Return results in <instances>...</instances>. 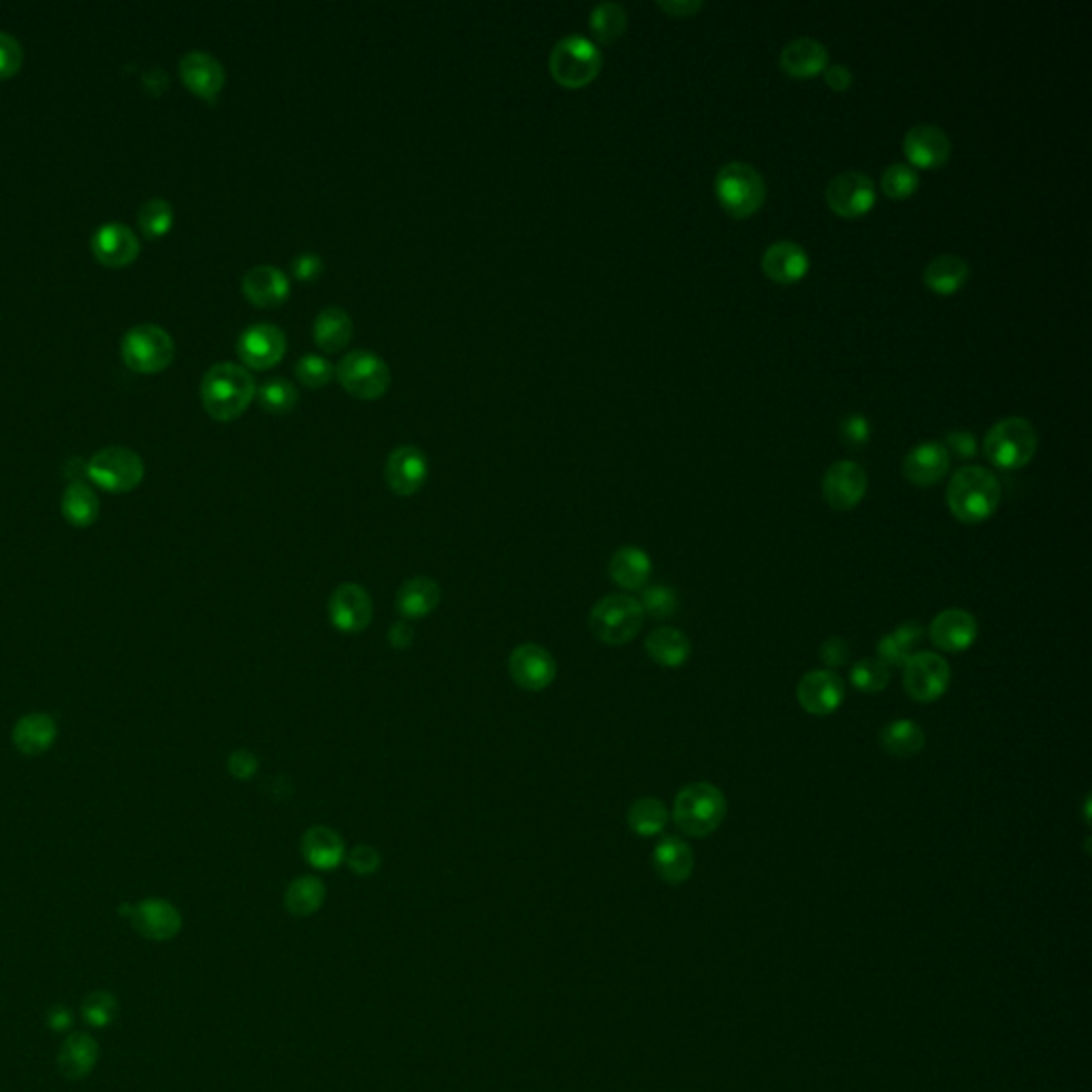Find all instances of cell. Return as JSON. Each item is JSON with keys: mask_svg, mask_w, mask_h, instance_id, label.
Here are the masks:
<instances>
[{"mask_svg": "<svg viewBox=\"0 0 1092 1092\" xmlns=\"http://www.w3.org/2000/svg\"><path fill=\"white\" fill-rule=\"evenodd\" d=\"M1003 497L999 478L982 465H964L950 478L946 499L950 513L967 525L990 519Z\"/></svg>", "mask_w": 1092, "mask_h": 1092, "instance_id": "1", "label": "cell"}, {"mask_svg": "<svg viewBox=\"0 0 1092 1092\" xmlns=\"http://www.w3.org/2000/svg\"><path fill=\"white\" fill-rule=\"evenodd\" d=\"M256 397V384L246 367L219 363L201 381V402L205 412L220 423L240 418Z\"/></svg>", "mask_w": 1092, "mask_h": 1092, "instance_id": "2", "label": "cell"}, {"mask_svg": "<svg viewBox=\"0 0 1092 1092\" xmlns=\"http://www.w3.org/2000/svg\"><path fill=\"white\" fill-rule=\"evenodd\" d=\"M728 805L724 792L712 783H689L675 798L673 819L687 837H709L726 818Z\"/></svg>", "mask_w": 1092, "mask_h": 1092, "instance_id": "3", "label": "cell"}, {"mask_svg": "<svg viewBox=\"0 0 1092 1092\" xmlns=\"http://www.w3.org/2000/svg\"><path fill=\"white\" fill-rule=\"evenodd\" d=\"M1038 446V429L1024 416L1001 418L983 437L985 457L1001 469H1018L1031 464Z\"/></svg>", "mask_w": 1092, "mask_h": 1092, "instance_id": "4", "label": "cell"}, {"mask_svg": "<svg viewBox=\"0 0 1092 1092\" xmlns=\"http://www.w3.org/2000/svg\"><path fill=\"white\" fill-rule=\"evenodd\" d=\"M715 194L730 216L747 219L765 205V178L754 164L732 161L717 171Z\"/></svg>", "mask_w": 1092, "mask_h": 1092, "instance_id": "5", "label": "cell"}, {"mask_svg": "<svg viewBox=\"0 0 1092 1092\" xmlns=\"http://www.w3.org/2000/svg\"><path fill=\"white\" fill-rule=\"evenodd\" d=\"M643 621L645 610L640 601L626 594H613L594 604L589 613V631L604 645L621 647L638 636Z\"/></svg>", "mask_w": 1092, "mask_h": 1092, "instance_id": "6", "label": "cell"}, {"mask_svg": "<svg viewBox=\"0 0 1092 1092\" xmlns=\"http://www.w3.org/2000/svg\"><path fill=\"white\" fill-rule=\"evenodd\" d=\"M601 52L583 34H568L555 43L548 55V71L564 88H585L601 71Z\"/></svg>", "mask_w": 1092, "mask_h": 1092, "instance_id": "7", "label": "cell"}, {"mask_svg": "<svg viewBox=\"0 0 1092 1092\" xmlns=\"http://www.w3.org/2000/svg\"><path fill=\"white\" fill-rule=\"evenodd\" d=\"M120 355L135 374H159L166 370L175 356L173 337L159 325H136L120 344Z\"/></svg>", "mask_w": 1092, "mask_h": 1092, "instance_id": "8", "label": "cell"}, {"mask_svg": "<svg viewBox=\"0 0 1092 1092\" xmlns=\"http://www.w3.org/2000/svg\"><path fill=\"white\" fill-rule=\"evenodd\" d=\"M88 478L108 493H129L136 489L145 476L141 457L122 446H110L92 455L85 465Z\"/></svg>", "mask_w": 1092, "mask_h": 1092, "instance_id": "9", "label": "cell"}, {"mask_svg": "<svg viewBox=\"0 0 1092 1092\" xmlns=\"http://www.w3.org/2000/svg\"><path fill=\"white\" fill-rule=\"evenodd\" d=\"M340 384L358 400H381L391 384V370L381 356L370 351H353L335 370Z\"/></svg>", "mask_w": 1092, "mask_h": 1092, "instance_id": "10", "label": "cell"}, {"mask_svg": "<svg viewBox=\"0 0 1092 1092\" xmlns=\"http://www.w3.org/2000/svg\"><path fill=\"white\" fill-rule=\"evenodd\" d=\"M952 683L950 664L932 651L913 654L902 666V685L904 691L916 702H934L939 700Z\"/></svg>", "mask_w": 1092, "mask_h": 1092, "instance_id": "11", "label": "cell"}, {"mask_svg": "<svg viewBox=\"0 0 1092 1092\" xmlns=\"http://www.w3.org/2000/svg\"><path fill=\"white\" fill-rule=\"evenodd\" d=\"M874 184L871 175L858 169H849L835 175L826 186V201L832 212L843 219L867 214L874 205Z\"/></svg>", "mask_w": 1092, "mask_h": 1092, "instance_id": "12", "label": "cell"}, {"mask_svg": "<svg viewBox=\"0 0 1092 1092\" xmlns=\"http://www.w3.org/2000/svg\"><path fill=\"white\" fill-rule=\"evenodd\" d=\"M869 476L867 469L856 462H837L830 465L821 481V493L830 508L835 510H853L867 495Z\"/></svg>", "mask_w": 1092, "mask_h": 1092, "instance_id": "13", "label": "cell"}, {"mask_svg": "<svg viewBox=\"0 0 1092 1092\" xmlns=\"http://www.w3.org/2000/svg\"><path fill=\"white\" fill-rule=\"evenodd\" d=\"M374 604L365 587L358 583H342L328 598V621L344 634H358L370 628Z\"/></svg>", "mask_w": 1092, "mask_h": 1092, "instance_id": "14", "label": "cell"}, {"mask_svg": "<svg viewBox=\"0 0 1092 1092\" xmlns=\"http://www.w3.org/2000/svg\"><path fill=\"white\" fill-rule=\"evenodd\" d=\"M508 673L525 691H545L557 677V661L543 645L523 643L508 657Z\"/></svg>", "mask_w": 1092, "mask_h": 1092, "instance_id": "15", "label": "cell"}, {"mask_svg": "<svg viewBox=\"0 0 1092 1092\" xmlns=\"http://www.w3.org/2000/svg\"><path fill=\"white\" fill-rule=\"evenodd\" d=\"M429 476V462L425 453L416 446H397L384 464V481L388 489L400 495L410 497L414 493L421 492L425 481Z\"/></svg>", "mask_w": 1092, "mask_h": 1092, "instance_id": "16", "label": "cell"}, {"mask_svg": "<svg viewBox=\"0 0 1092 1092\" xmlns=\"http://www.w3.org/2000/svg\"><path fill=\"white\" fill-rule=\"evenodd\" d=\"M237 355L252 370H270L286 355V333L272 323H256L240 335Z\"/></svg>", "mask_w": 1092, "mask_h": 1092, "instance_id": "17", "label": "cell"}, {"mask_svg": "<svg viewBox=\"0 0 1092 1092\" xmlns=\"http://www.w3.org/2000/svg\"><path fill=\"white\" fill-rule=\"evenodd\" d=\"M796 698L807 712L826 717L841 709L846 700V683L832 670H811L798 683Z\"/></svg>", "mask_w": 1092, "mask_h": 1092, "instance_id": "18", "label": "cell"}, {"mask_svg": "<svg viewBox=\"0 0 1092 1092\" xmlns=\"http://www.w3.org/2000/svg\"><path fill=\"white\" fill-rule=\"evenodd\" d=\"M180 78L184 85L210 105H216L226 82L224 67L208 52H189L180 60Z\"/></svg>", "mask_w": 1092, "mask_h": 1092, "instance_id": "19", "label": "cell"}, {"mask_svg": "<svg viewBox=\"0 0 1092 1092\" xmlns=\"http://www.w3.org/2000/svg\"><path fill=\"white\" fill-rule=\"evenodd\" d=\"M950 472V453L943 442L916 444L902 459V474L916 487H932Z\"/></svg>", "mask_w": 1092, "mask_h": 1092, "instance_id": "20", "label": "cell"}, {"mask_svg": "<svg viewBox=\"0 0 1092 1092\" xmlns=\"http://www.w3.org/2000/svg\"><path fill=\"white\" fill-rule=\"evenodd\" d=\"M902 150L916 166L934 169L948 163L952 154V141L941 127L920 122L907 131L902 139Z\"/></svg>", "mask_w": 1092, "mask_h": 1092, "instance_id": "21", "label": "cell"}, {"mask_svg": "<svg viewBox=\"0 0 1092 1092\" xmlns=\"http://www.w3.org/2000/svg\"><path fill=\"white\" fill-rule=\"evenodd\" d=\"M929 634L930 643L941 651L960 654L978 640V619L962 608H948L932 619Z\"/></svg>", "mask_w": 1092, "mask_h": 1092, "instance_id": "22", "label": "cell"}, {"mask_svg": "<svg viewBox=\"0 0 1092 1092\" xmlns=\"http://www.w3.org/2000/svg\"><path fill=\"white\" fill-rule=\"evenodd\" d=\"M139 240L135 233L120 222H108L92 235V254L105 267L118 270L127 267L139 256Z\"/></svg>", "mask_w": 1092, "mask_h": 1092, "instance_id": "23", "label": "cell"}, {"mask_svg": "<svg viewBox=\"0 0 1092 1092\" xmlns=\"http://www.w3.org/2000/svg\"><path fill=\"white\" fill-rule=\"evenodd\" d=\"M131 920L139 934L152 941H169L182 929L180 911L163 899H145L131 909Z\"/></svg>", "mask_w": 1092, "mask_h": 1092, "instance_id": "24", "label": "cell"}, {"mask_svg": "<svg viewBox=\"0 0 1092 1092\" xmlns=\"http://www.w3.org/2000/svg\"><path fill=\"white\" fill-rule=\"evenodd\" d=\"M809 265L811 261L807 250L792 240H777L762 254V270L770 280L779 284H792L802 280L809 272Z\"/></svg>", "mask_w": 1092, "mask_h": 1092, "instance_id": "25", "label": "cell"}, {"mask_svg": "<svg viewBox=\"0 0 1092 1092\" xmlns=\"http://www.w3.org/2000/svg\"><path fill=\"white\" fill-rule=\"evenodd\" d=\"M242 291L252 305L273 310L289 300L291 282L277 267L256 265L244 275Z\"/></svg>", "mask_w": 1092, "mask_h": 1092, "instance_id": "26", "label": "cell"}, {"mask_svg": "<svg viewBox=\"0 0 1092 1092\" xmlns=\"http://www.w3.org/2000/svg\"><path fill=\"white\" fill-rule=\"evenodd\" d=\"M301 856L305 862L318 871H333L346 858V846L342 837L328 826H312L301 837Z\"/></svg>", "mask_w": 1092, "mask_h": 1092, "instance_id": "27", "label": "cell"}, {"mask_svg": "<svg viewBox=\"0 0 1092 1092\" xmlns=\"http://www.w3.org/2000/svg\"><path fill=\"white\" fill-rule=\"evenodd\" d=\"M779 67L792 78H811L828 67V48L813 37H796L783 46Z\"/></svg>", "mask_w": 1092, "mask_h": 1092, "instance_id": "28", "label": "cell"}, {"mask_svg": "<svg viewBox=\"0 0 1092 1092\" xmlns=\"http://www.w3.org/2000/svg\"><path fill=\"white\" fill-rule=\"evenodd\" d=\"M651 570H654L651 557L638 546H621L619 550H615L608 564V574L613 583L628 592L645 589Z\"/></svg>", "mask_w": 1092, "mask_h": 1092, "instance_id": "29", "label": "cell"}, {"mask_svg": "<svg viewBox=\"0 0 1092 1092\" xmlns=\"http://www.w3.org/2000/svg\"><path fill=\"white\" fill-rule=\"evenodd\" d=\"M58 728H55L54 717L46 712H30L24 715L11 732L13 747L24 754V756H41L48 749H52Z\"/></svg>", "mask_w": 1092, "mask_h": 1092, "instance_id": "30", "label": "cell"}, {"mask_svg": "<svg viewBox=\"0 0 1092 1092\" xmlns=\"http://www.w3.org/2000/svg\"><path fill=\"white\" fill-rule=\"evenodd\" d=\"M439 604V585L429 576H414L406 580L395 596V608L406 619H423L434 613Z\"/></svg>", "mask_w": 1092, "mask_h": 1092, "instance_id": "31", "label": "cell"}, {"mask_svg": "<svg viewBox=\"0 0 1092 1092\" xmlns=\"http://www.w3.org/2000/svg\"><path fill=\"white\" fill-rule=\"evenodd\" d=\"M654 869L668 883H683L694 873V851L679 837H664L654 849Z\"/></svg>", "mask_w": 1092, "mask_h": 1092, "instance_id": "32", "label": "cell"}, {"mask_svg": "<svg viewBox=\"0 0 1092 1092\" xmlns=\"http://www.w3.org/2000/svg\"><path fill=\"white\" fill-rule=\"evenodd\" d=\"M969 272H971L969 263L962 256L946 252L930 259L922 277L930 291L939 295H952L964 286V282L969 280Z\"/></svg>", "mask_w": 1092, "mask_h": 1092, "instance_id": "33", "label": "cell"}, {"mask_svg": "<svg viewBox=\"0 0 1092 1092\" xmlns=\"http://www.w3.org/2000/svg\"><path fill=\"white\" fill-rule=\"evenodd\" d=\"M647 656L651 657L656 664L664 668H679L691 654L689 638L683 634L681 629L661 626L656 628L645 640Z\"/></svg>", "mask_w": 1092, "mask_h": 1092, "instance_id": "34", "label": "cell"}, {"mask_svg": "<svg viewBox=\"0 0 1092 1092\" xmlns=\"http://www.w3.org/2000/svg\"><path fill=\"white\" fill-rule=\"evenodd\" d=\"M879 742H881V749L886 754H890L892 758L909 760L924 749L927 735L916 721L897 719V721H890L883 726V730L879 735Z\"/></svg>", "mask_w": 1092, "mask_h": 1092, "instance_id": "35", "label": "cell"}, {"mask_svg": "<svg viewBox=\"0 0 1092 1092\" xmlns=\"http://www.w3.org/2000/svg\"><path fill=\"white\" fill-rule=\"evenodd\" d=\"M97 1056H99L97 1041L85 1033H73L60 1048L58 1054L60 1073L69 1080L85 1078L97 1063Z\"/></svg>", "mask_w": 1092, "mask_h": 1092, "instance_id": "36", "label": "cell"}, {"mask_svg": "<svg viewBox=\"0 0 1092 1092\" xmlns=\"http://www.w3.org/2000/svg\"><path fill=\"white\" fill-rule=\"evenodd\" d=\"M353 337V318L337 305L325 307L314 321V340L325 353L342 351Z\"/></svg>", "mask_w": 1092, "mask_h": 1092, "instance_id": "37", "label": "cell"}, {"mask_svg": "<svg viewBox=\"0 0 1092 1092\" xmlns=\"http://www.w3.org/2000/svg\"><path fill=\"white\" fill-rule=\"evenodd\" d=\"M327 899L325 883L314 874H303L291 881L284 894V907L295 918L314 916Z\"/></svg>", "mask_w": 1092, "mask_h": 1092, "instance_id": "38", "label": "cell"}, {"mask_svg": "<svg viewBox=\"0 0 1092 1092\" xmlns=\"http://www.w3.org/2000/svg\"><path fill=\"white\" fill-rule=\"evenodd\" d=\"M922 636H924V628L918 621L902 624L901 628L894 629L892 634L879 640L877 645L879 661H883L886 666L902 668L904 661L913 656V649L922 640Z\"/></svg>", "mask_w": 1092, "mask_h": 1092, "instance_id": "39", "label": "cell"}, {"mask_svg": "<svg viewBox=\"0 0 1092 1092\" xmlns=\"http://www.w3.org/2000/svg\"><path fill=\"white\" fill-rule=\"evenodd\" d=\"M62 515L75 527H90L101 515V502L88 485L71 483L62 493Z\"/></svg>", "mask_w": 1092, "mask_h": 1092, "instance_id": "40", "label": "cell"}, {"mask_svg": "<svg viewBox=\"0 0 1092 1092\" xmlns=\"http://www.w3.org/2000/svg\"><path fill=\"white\" fill-rule=\"evenodd\" d=\"M668 823V809L657 798H638L628 809V826L638 837H656Z\"/></svg>", "mask_w": 1092, "mask_h": 1092, "instance_id": "41", "label": "cell"}, {"mask_svg": "<svg viewBox=\"0 0 1092 1092\" xmlns=\"http://www.w3.org/2000/svg\"><path fill=\"white\" fill-rule=\"evenodd\" d=\"M589 27L600 43L610 46L626 32L628 13L619 2H600L589 16Z\"/></svg>", "mask_w": 1092, "mask_h": 1092, "instance_id": "42", "label": "cell"}, {"mask_svg": "<svg viewBox=\"0 0 1092 1092\" xmlns=\"http://www.w3.org/2000/svg\"><path fill=\"white\" fill-rule=\"evenodd\" d=\"M173 208L166 199L154 196L145 201L136 212V224L148 240H161L173 226Z\"/></svg>", "mask_w": 1092, "mask_h": 1092, "instance_id": "43", "label": "cell"}, {"mask_svg": "<svg viewBox=\"0 0 1092 1092\" xmlns=\"http://www.w3.org/2000/svg\"><path fill=\"white\" fill-rule=\"evenodd\" d=\"M256 397H259V404L272 414H289L295 410L297 402H300L297 388L289 381H280V378L270 381V383L263 384L261 388H256Z\"/></svg>", "mask_w": 1092, "mask_h": 1092, "instance_id": "44", "label": "cell"}, {"mask_svg": "<svg viewBox=\"0 0 1092 1092\" xmlns=\"http://www.w3.org/2000/svg\"><path fill=\"white\" fill-rule=\"evenodd\" d=\"M849 681L862 694H879L890 683V668L879 659H860L853 664Z\"/></svg>", "mask_w": 1092, "mask_h": 1092, "instance_id": "45", "label": "cell"}, {"mask_svg": "<svg viewBox=\"0 0 1092 1092\" xmlns=\"http://www.w3.org/2000/svg\"><path fill=\"white\" fill-rule=\"evenodd\" d=\"M920 186V173L913 164L894 163L883 169L881 189L892 199H904Z\"/></svg>", "mask_w": 1092, "mask_h": 1092, "instance_id": "46", "label": "cell"}, {"mask_svg": "<svg viewBox=\"0 0 1092 1092\" xmlns=\"http://www.w3.org/2000/svg\"><path fill=\"white\" fill-rule=\"evenodd\" d=\"M640 606L647 615H651L654 619H670L677 608H679V600H677V594L673 587H666V585H654V587H645L643 589V596H640Z\"/></svg>", "mask_w": 1092, "mask_h": 1092, "instance_id": "47", "label": "cell"}, {"mask_svg": "<svg viewBox=\"0 0 1092 1092\" xmlns=\"http://www.w3.org/2000/svg\"><path fill=\"white\" fill-rule=\"evenodd\" d=\"M295 374L307 388H321L331 383L335 370L325 356L303 355L295 363Z\"/></svg>", "mask_w": 1092, "mask_h": 1092, "instance_id": "48", "label": "cell"}, {"mask_svg": "<svg viewBox=\"0 0 1092 1092\" xmlns=\"http://www.w3.org/2000/svg\"><path fill=\"white\" fill-rule=\"evenodd\" d=\"M118 1015V1001L111 997L110 992H92L83 1001V1018L92 1027H110Z\"/></svg>", "mask_w": 1092, "mask_h": 1092, "instance_id": "49", "label": "cell"}, {"mask_svg": "<svg viewBox=\"0 0 1092 1092\" xmlns=\"http://www.w3.org/2000/svg\"><path fill=\"white\" fill-rule=\"evenodd\" d=\"M24 62V52L18 39L7 32H0V80L13 78Z\"/></svg>", "mask_w": 1092, "mask_h": 1092, "instance_id": "50", "label": "cell"}, {"mask_svg": "<svg viewBox=\"0 0 1092 1092\" xmlns=\"http://www.w3.org/2000/svg\"><path fill=\"white\" fill-rule=\"evenodd\" d=\"M839 434L849 448H862L871 437V423L867 421L865 414L851 412L841 421Z\"/></svg>", "mask_w": 1092, "mask_h": 1092, "instance_id": "51", "label": "cell"}, {"mask_svg": "<svg viewBox=\"0 0 1092 1092\" xmlns=\"http://www.w3.org/2000/svg\"><path fill=\"white\" fill-rule=\"evenodd\" d=\"M348 867L358 877H370L381 869V853L372 846H356L348 853Z\"/></svg>", "mask_w": 1092, "mask_h": 1092, "instance_id": "52", "label": "cell"}, {"mask_svg": "<svg viewBox=\"0 0 1092 1092\" xmlns=\"http://www.w3.org/2000/svg\"><path fill=\"white\" fill-rule=\"evenodd\" d=\"M291 267L300 282H314L325 273V261L316 252H301L293 259Z\"/></svg>", "mask_w": 1092, "mask_h": 1092, "instance_id": "53", "label": "cell"}, {"mask_svg": "<svg viewBox=\"0 0 1092 1092\" xmlns=\"http://www.w3.org/2000/svg\"><path fill=\"white\" fill-rule=\"evenodd\" d=\"M943 446L948 448V453H954L956 457H960V459H971L978 455V439L971 432H964V429L950 432L946 436Z\"/></svg>", "mask_w": 1092, "mask_h": 1092, "instance_id": "54", "label": "cell"}, {"mask_svg": "<svg viewBox=\"0 0 1092 1092\" xmlns=\"http://www.w3.org/2000/svg\"><path fill=\"white\" fill-rule=\"evenodd\" d=\"M819 657L821 661L828 666V668H841L846 666L847 657H849V645L841 636H830L823 640V645L819 647Z\"/></svg>", "mask_w": 1092, "mask_h": 1092, "instance_id": "55", "label": "cell"}, {"mask_svg": "<svg viewBox=\"0 0 1092 1092\" xmlns=\"http://www.w3.org/2000/svg\"><path fill=\"white\" fill-rule=\"evenodd\" d=\"M226 768H229V772H231L235 779L246 781V779H252V777L256 775V770H259V760H256V756H254L252 751H247V749H237V751H233V754L229 756V765H226Z\"/></svg>", "mask_w": 1092, "mask_h": 1092, "instance_id": "56", "label": "cell"}, {"mask_svg": "<svg viewBox=\"0 0 1092 1092\" xmlns=\"http://www.w3.org/2000/svg\"><path fill=\"white\" fill-rule=\"evenodd\" d=\"M823 80H826V83H828L832 90L843 92V90H847V88L851 85V82H853V75H851V71L847 69L846 64L835 62V64H828V67L823 69Z\"/></svg>", "mask_w": 1092, "mask_h": 1092, "instance_id": "57", "label": "cell"}, {"mask_svg": "<svg viewBox=\"0 0 1092 1092\" xmlns=\"http://www.w3.org/2000/svg\"><path fill=\"white\" fill-rule=\"evenodd\" d=\"M702 0H659L657 7L661 11H666L668 16H675V18H687L696 11L702 9Z\"/></svg>", "mask_w": 1092, "mask_h": 1092, "instance_id": "58", "label": "cell"}, {"mask_svg": "<svg viewBox=\"0 0 1092 1092\" xmlns=\"http://www.w3.org/2000/svg\"><path fill=\"white\" fill-rule=\"evenodd\" d=\"M412 636H414V631H412V628H410L406 621L395 624V626L391 628V631H388V640H391V645H393L395 649H406V647H410Z\"/></svg>", "mask_w": 1092, "mask_h": 1092, "instance_id": "59", "label": "cell"}, {"mask_svg": "<svg viewBox=\"0 0 1092 1092\" xmlns=\"http://www.w3.org/2000/svg\"><path fill=\"white\" fill-rule=\"evenodd\" d=\"M71 1020H73V1018H71V1011L64 1010V1008H60V1005L50 1010V1027L55 1029V1031H62V1029L71 1027Z\"/></svg>", "mask_w": 1092, "mask_h": 1092, "instance_id": "60", "label": "cell"}]
</instances>
